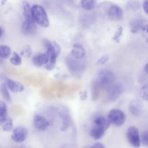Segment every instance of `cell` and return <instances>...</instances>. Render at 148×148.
<instances>
[{
	"label": "cell",
	"mask_w": 148,
	"mask_h": 148,
	"mask_svg": "<svg viewBox=\"0 0 148 148\" xmlns=\"http://www.w3.org/2000/svg\"><path fill=\"white\" fill-rule=\"evenodd\" d=\"M43 43L49 56V61L44 67L47 71H52L56 66L57 58L61 53V47L54 40L50 41L45 39Z\"/></svg>",
	"instance_id": "6da1fadb"
},
{
	"label": "cell",
	"mask_w": 148,
	"mask_h": 148,
	"mask_svg": "<svg viewBox=\"0 0 148 148\" xmlns=\"http://www.w3.org/2000/svg\"><path fill=\"white\" fill-rule=\"evenodd\" d=\"M31 15L34 21L44 28L50 25L49 19L45 9L40 5L35 4L31 7Z\"/></svg>",
	"instance_id": "7a4b0ae2"
},
{
	"label": "cell",
	"mask_w": 148,
	"mask_h": 148,
	"mask_svg": "<svg viewBox=\"0 0 148 148\" xmlns=\"http://www.w3.org/2000/svg\"><path fill=\"white\" fill-rule=\"evenodd\" d=\"M109 123L115 126L123 125L126 119L125 113L119 109H113L109 111L107 117Z\"/></svg>",
	"instance_id": "3957f363"
},
{
	"label": "cell",
	"mask_w": 148,
	"mask_h": 148,
	"mask_svg": "<svg viewBox=\"0 0 148 148\" xmlns=\"http://www.w3.org/2000/svg\"><path fill=\"white\" fill-rule=\"evenodd\" d=\"M115 80L113 73L109 70H102L99 73L98 83L103 88H108L112 86Z\"/></svg>",
	"instance_id": "277c9868"
},
{
	"label": "cell",
	"mask_w": 148,
	"mask_h": 148,
	"mask_svg": "<svg viewBox=\"0 0 148 148\" xmlns=\"http://www.w3.org/2000/svg\"><path fill=\"white\" fill-rule=\"evenodd\" d=\"M126 136L128 142L132 147L135 148L140 147V134L137 127L135 126L129 127L127 130Z\"/></svg>",
	"instance_id": "5b68a950"
},
{
	"label": "cell",
	"mask_w": 148,
	"mask_h": 148,
	"mask_svg": "<svg viewBox=\"0 0 148 148\" xmlns=\"http://www.w3.org/2000/svg\"><path fill=\"white\" fill-rule=\"evenodd\" d=\"M0 80L1 83H5L11 92L14 93L20 92L24 91V86L20 82L10 79L4 75H1L0 76Z\"/></svg>",
	"instance_id": "8992f818"
},
{
	"label": "cell",
	"mask_w": 148,
	"mask_h": 148,
	"mask_svg": "<svg viewBox=\"0 0 148 148\" xmlns=\"http://www.w3.org/2000/svg\"><path fill=\"white\" fill-rule=\"evenodd\" d=\"M28 136L27 129L23 126H17L12 130V139L16 143H22Z\"/></svg>",
	"instance_id": "52a82bcc"
},
{
	"label": "cell",
	"mask_w": 148,
	"mask_h": 148,
	"mask_svg": "<svg viewBox=\"0 0 148 148\" xmlns=\"http://www.w3.org/2000/svg\"><path fill=\"white\" fill-rule=\"evenodd\" d=\"M130 31L133 34H136L140 31L147 33V21L141 19H135L132 20L130 23Z\"/></svg>",
	"instance_id": "ba28073f"
},
{
	"label": "cell",
	"mask_w": 148,
	"mask_h": 148,
	"mask_svg": "<svg viewBox=\"0 0 148 148\" xmlns=\"http://www.w3.org/2000/svg\"><path fill=\"white\" fill-rule=\"evenodd\" d=\"M21 31L25 35L32 36L35 35L37 32V27L34 20L25 19L21 26Z\"/></svg>",
	"instance_id": "9c48e42d"
},
{
	"label": "cell",
	"mask_w": 148,
	"mask_h": 148,
	"mask_svg": "<svg viewBox=\"0 0 148 148\" xmlns=\"http://www.w3.org/2000/svg\"><path fill=\"white\" fill-rule=\"evenodd\" d=\"M129 111L135 116H140L143 111V106L142 102L138 99H132L129 103Z\"/></svg>",
	"instance_id": "30bf717a"
},
{
	"label": "cell",
	"mask_w": 148,
	"mask_h": 148,
	"mask_svg": "<svg viewBox=\"0 0 148 148\" xmlns=\"http://www.w3.org/2000/svg\"><path fill=\"white\" fill-rule=\"evenodd\" d=\"M33 123L35 128L41 131L46 130L50 125L49 121L45 117L40 114H36L34 116Z\"/></svg>",
	"instance_id": "8fae6325"
},
{
	"label": "cell",
	"mask_w": 148,
	"mask_h": 148,
	"mask_svg": "<svg viewBox=\"0 0 148 148\" xmlns=\"http://www.w3.org/2000/svg\"><path fill=\"white\" fill-rule=\"evenodd\" d=\"M108 16L113 21H119L123 17V10L119 6L112 5L108 9Z\"/></svg>",
	"instance_id": "7c38bea8"
},
{
	"label": "cell",
	"mask_w": 148,
	"mask_h": 148,
	"mask_svg": "<svg viewBox=\"0 0 148 148\" xmlns=\"http://www.w3.org/2000/svg\"><path fill=\"white\" fill-rule=\"evenodd\" d=\"M108 90L109 99L116 101L121 95L123 91V87L120 84H113L108 88Z\"/></svg>",
	"instance_id": "4fadbf2b"
},
{
	"label": "cell",
	"mask_w": 148,
	"mask_h": 148,
	"mask_svg": "<svg viewBox=\"0 0 148 148\" xmlns=\"http://www.w3.org/2000/svg\"><path fill=\"white\" fill-rule=\"evenodd\" d=\"M49 61V56L47 52L38 53L32 58V63L37 67L45 66Z\"/></svg>",
	"instance_id": "5bb4252c"
},
{
	"label": "cell",
	"mask_w": 148,
	"mask_h": 148,
	"mask_svg": "<svg viewBox=\"0 0 148 148\" xmlns=\"http://www.w3.org/2000/svg\"><path fill=\"white\" fill-rule=\"evenodd\" d=\"M0 128L5 132H10L13 129V120L8 114L0 117Z\"/></svg>",
	"instance_id": "9a60e30c"
},
{
	"label": "cell",
	"mask_w": 148,
	"mask_h": 148,
	"mask_svg": "<svg viewBox=\"0 0 148 148\" xmlns=\"http://www.w3.org/2000/svg\"><path fill=\"white\" fill-rule=\"evenodd\" d=\"M94 126L102 128L106 131L109 127L110 123L107 117L103 116H98L94 120Z\"/></svg>",
	"instance_id": "2e32d148"
},
{
	"label": "cell",
	"mask_w": 148,
	"mask_h": 148,
	"mask_svg": "<svg viewBox=\"0 0 148 148\" xmlns=\"http://www.w3.org/2000/svg\"><path fill=\"white\" fill-rule=\"evenodd\" d=\"M85 49L81 45L75 43L73 45L71 49V54L72 57L77 59H81L85 56Z\"/></svg>",
	"instance_id": "e0dca14e"
},
{
	"label": "cell",
	"mask_w": 148,
	"mask_h": 148,
	"mask_svg": "<svg viewBox=\"0 0 148 148\" xmlns=\"http://www.w3.org/2000/svg\"><path fill=\"white\" fill-rule=\"evenodd\" d=\"M75 59L70 58L69 60V61L67 62V65L68 66L69 70L71 71V72L73 73H78L80 71V69L83 66L81 65L80 63H79V61H76L77 58H74Z\"/></svg>",
	"instance_id": "ac0fdd59"
},
{
	"label": "cell",
	"mask_w": 148,
	"mask_h": 148,
	"mask_svg": "<svg viewBox=\"0 0 148 148\" xmlns=\"http://www.w3.org/2000/svg\"><path fill=\"white\" fill-rule=\"evenodd\" d=\"M12 50L10 47L5 44L0 45V58L2 60H6L10 57L12 54Z\"/></svg>",
	"instance_id": "d6986e66"
},
{
	"label": "cell",
	"mask_w": 148,
	"mask_h": 148,
	"mask_svg": "<svg viewBox=\"0 0 148 148\" xmlns=\"http://www.w3.org/2000/svg\"><path fill=\"white\" fill-rule=\"evenodd\" d=\"M105 131L102 128L93 126L90 131V135L94 140H98L103 136Z\"/></svg>",
	"instance_id": "ffe728a7"
},
{
	"label": "cell",
	"mask_w": 148,
	"mask_h": 148,
	"mask_svg": "<svg viewBox=\"0 0 148 148\" xmlns=\"http://www.w3.org/2000/svg\"><path fill=\"white\" fill-rule=\"evenodd\" d=\"M0 93L5 101L8 102H10L12 101V98L9 89L5 83H1L0 84Z\"/></svg>",
	"instance_id": "44dd1931"
},
{
	"label": "cell",
	"mask_w": 148,
	"mask_h": 148,
	"mask_svg": "<svg viewBox=\"0 0 148 148\" xmlns=\"http://www.w3.org/2000/svg\"><path fill=\"white\" fill-rule=\"evenodd\" d=\"M22 8L23 13L25 20H32L31 15V7L28 2L25 1H23L22 3Z\"/></svg>",
	"instance_id": "7402d4cb"
},
{
	"label": "cell",
	"mask_w": 148,
	"mask_h": 148,
	"mask_svg": "<svg viewBox=\"0 0 148 148\" xmlns=\"http://www.w3.org/2000/svg\"><path fill=\"white\" fill-rule=\"evenodd\" d=\"M9 58L10 62L14 66H19L22 63V58L21 56L16 51L12 52Z\"/></svg>",
	"instance_id": "603a6c76"
},
{
	"label": "cell",
	"mask_w": 148,
	"mask_h": 148,
	"mask_svg": "<svg viewBox=\"0 0 148 148\" xmlns=\"http://www.w3.org/2000/svg\"><path fill=\"white\" fill-rule=\"evenodd\" d=\"M80 3L84 9L90 10L95 7L97 0H81Z\"/></svg>",
	"instance_id": "cb8c5ba5"
},
{
	"label": "cell",
	"mask_w": 148,
	"mask_h": 148,
	"mask_svg": "<svg viewBox=\"0 0 148 148\" xmlns=\"http://www.w3.org/2000/svg\"><path fill=\"white\" fill-rule=\"evenodd\" d=\"M33 54V51L29 45H25L23 47L21 51H20V55L26 58H29L32 57Z\"/></svg>",
	"instance_id": "d4e9b609"
},
{
	"label": "cell",
	"mask_w": 148,
	"mask_h": 148,
	"mask_svg": "<svg viewBox=\"0 0 148 148\" xmlns=\"http://www.w3.org/2000/svg\"><path fill=\"white\" fill-rule=\"evenodd\" d=\"M123 35V28L121 25H119L117 28L116 32L112 36V40L116 42L119 43Z\"/></svg>",
	"instance_id": "484cf974"
},
{
	"label": "cell",
	"mask_w": 148,
	"mask_h": 148,
	"mask_svg": "<svg viewBox=\"0 0 148 148\" xmlns=\"http://www.w3.org/2000/svg\"><path fill=\"white\" fill-rule=\"evenodd\" d=\"M70 118H69L68 116L64 115L62 117V124L61 127V131H65L69 128L70 126Z\"/></svg>",
	"instance_id": "4316f807"
},
{
	"label": "cell",
	"mask_w": 148,
	"mask_h": 148,
	"mask_svg": "<svg viewBox=\"0 0 148 148\" xmlns=\"http://www.w3.org/2000/svg\"><path fill=\"white\" fill-rule=\"evenodd\" d=\"M148 88L147 84H145L142 86L139 91V95L140 97L145 101H147L148 98Z\"/></svg>",
	"instance_id": "83f0119b"
},
{
	"label": "cell",
	"mask_w": 148,
	"mask_h": 148,
	"mask_svg": "<svg viewBox=\"0 0 148 148\" xmlns=\"http://www.w3.org/2000/svg\"><path fill=\"white\" fill-rule=\"evenodd\" d=\"M140 144L145 146L148 145V132L147 131H143L140 135Z\"/></svg>",
	"instance_id": "f1b7e54d"
},
{
	"label": "cell",
	"mask_w": 148,
	"mask_h": 148,
	"mask_svg": "<svg viewBox=\"0 0 148 148\" xmlns=\"http://www.w3.org/2000/svg\"><path fill=\"white\" fill-rule=\"evenodd\" d=\"M8 114V106L5 102L0 101V117Z\"/></svg>",
	"instance_id": "f546056e"
},
{
	"label": "cell",
	"mask_w": 148,
	"mask_h": 148,
	"mask_svg": "<svg viewBox=\"0 0 148 148\" xmlns=\"http://www.w3.org/2000/svg\"><path fill=\"white\" fill-rule=\"evenodd\" d=\"M99 87V85L98 83V82H94L92 83V85L91 86V95L92 97V99L95 98V96L98 95V88Z\"/></svg>",
	"instance_id": "4dcf8cb0"
},
{
	"label": "cell",
	"mask_w": 148,
	"mask_h": 148,
	"mask_svg": "<svg viewBox=\"0 0 148 148\" xmlns=\"http://www.w3.org/2000/svg\"><path fill=\"white\" fill-rule=\"evenodd\" d=\"M109 59V55H103V56L101 57L98 60V61H97L96 64L97 65H100V66L103 65L104 64H105L108 61Z\"/></svg>",
	"instance_id": "1f68e13d"
},
{
	"label": "cell",
	"mask_w": 148,
	"mask_h": 148,
	"mask_svg": "<svg viewBox=\"0 0 148 148\" xmlns=\"http://www.w3.org/2000/svg\"><path fill=\"white\" fill-rule=\"evenodd\" d=\"M80 95V98L82 101H85L87 99L88 97V92L87 91H84L79 94Z\"/></svg>",
	"instance_id": "d6a6232c"
},
{
	"label": "cell",
	"mask_w": 148,
	"mask_h": 148,
	"mask_svg": "<svg viewBox=\"0 0 148 148\" xmlns=\"http://www.w3.org/2000/svg\"><path fill=\"white\" fill-rule=\"evenodd\" d=\"M91 148H105V146L101 142H95L91 146Z\"/></svg>",
	"instance_id": "836d02e7"
},
{
	"label": "cell",
	"mask_w": 148,
	"mask_h": 148,
	"mask_svg": "<svg viewBox=\"0 0 148 148\" xmlns=\"http://www.w3.org/2000/svg\"><path fill=\"white\" fill-rule=\"evenodd\" d=\"M142 8L143 10L145 12L146 14H147L148 13V1L147 0H145L142 5Z\"/></svg>",
	"instance_id": "e575fe53"
},
{
	"label": "cell",
	"mask_w": 148,
	"mask_h": 148,
	"mask_svg": "<svg viewBox=\"0 0 148 148\" xmlns=\"http://www.w3.org/2000/svg\"><path fill=\"white\" fill-rule=\"evenodd\" d=\"M144 71L146 73H148V64L146 63L144 66V69H143Z\"/></svg>",
	"instance_id": "d590c367"
},
{
	"label": "cell",
	"mask_w": 148,
	"mask_h": 148,
	"mask_svg": "<svg viewBox=\"0 0 148 148\" xmlns=\"http://www.w3.org/2000/svg\"><path fill=\"white\" fill-rule=\"evenodd\" d=\"M3 32H4V31H3V28L0 26V38H2V36L3 34Z\"/></svg>",
	"instance_id": "8d00e7d4"
},
{
	"label": "cell",
	"mask_w": 148,
	"mask_h": 148,
	"mask_svg": "<svg viewBox=\"0 0 148 148\" xmlns=\"http://www.w3.org/2000/svg\"><path fill=\"white\" fill-rule=\"evenodd\" d=\"M7 0H1V5H4L6 4Z\"/></svg>",
	"instance_id": "74e56055"
},
{
	"label": "cell",
	"mask_w": 148,
	"mask_h": 148,
	"mask_svg": "<svg viewBox=\"0 0 148 148\" xmlns=\"http://www.w3.org/2000/svg\"><path fill=\"white\" fill-rule=\"evenodd\" d=\"M20 148H32V147H25V146H21Z\"/></svg>",
	"instance_id": "f35d334b"
},
{
	"label": "cell",
	"mask_w": 148,
	"mask_h": 148,
	"mask_svg": "<svg viewBox=\"0 0 148 148\" xmlns=\"http://www.w3.org/2000/svg\"><path fill=\"white\" fill-rule=\"evenodd\" d=\"M84 148H91V147H88V146H87V147H85Z\"/></svg>",
	"instance_id": "ab89813d"
}]
</instances>
